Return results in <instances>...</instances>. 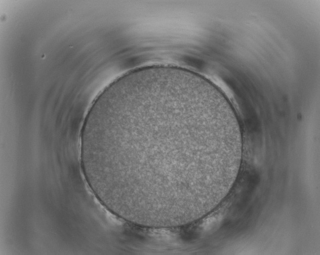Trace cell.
Masks as SVG:
<instances>
[{
	"label": "cell",
	"mask_w": 320,
	"mask_h": 255,
	"mask_svg": "<svg viewBox=\"0 0 320 255\" xmlns=\"http://www.w3.org/2000/svg\"><path fill=\"white\" fill-rule=\"evenodd\" d=\"M236 119L210 81L173 68L107 86L83 127L88 179L102 203L133 224L172 227L206 211L231 173Z\"/></svg>",
	"instance_id": "cell-1"
}]
</instances>
